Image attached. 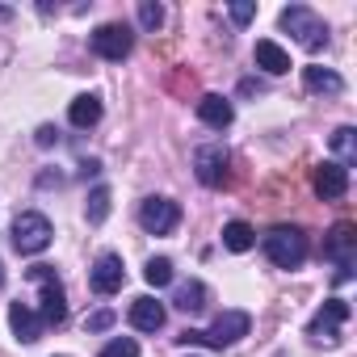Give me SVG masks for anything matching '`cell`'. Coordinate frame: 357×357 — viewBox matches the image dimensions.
Returning a JSON list of instances; mask_svg holds the SVG:
<instances>
[{
  "instance_id": "ba28073f",
  "label": "cell",
  "mask_w": 357,
  "mask_h": 357,
  "mask_svg": "<svg viewBox=\"0 0 357 357\" xmlns=\"http://www.w3.org/2000/svg\"><path fill=\"white\" fill-rule=\"evenodd\" d=\"M176 223H181V206L172 198H143L139 202V227L147 236H168V231H176Z\"/></svg>"
},
{
  "instance_id": "8992f818",
  "label": "cell",
  "mask_w": 357,
  "mask_h": 357,
  "mask_svg": "<svg viewBox=\"0 0 357 357\" xmlns=\"http://www.w3.org/2000/svg\"><path fill=\"white\" fill-rule=\"evenodd\" d=\"M344 324H349V303H344V298H328V303L311 315L307 336L319 340V344H340V328H344Z\"/></svg>"
},
{
  "instance_id": "cb8c5ba5",
  "label": "cell",
  "mask_w": 357,
  "mask_h": 357,
  "mask_svg": "<svg viewBox=\"0 0 357 357\" xmlns=\"http://www.w3.org/2000/svg\"><path fill=\"white\" fill-rule=\"evenodd\" d=\"M139 26L143 30H160L164 26V9L155 5V0H143V5H139Z\"/></svg>"
},
{
  "instance_id": "4fadbf2b",
  "label": "cell",
  "mask_w": 357,
  "mask_h": 357,
  "mask_svg": "<svg viewBox=\"0 0 357 357\" xmlns=\"http://www.w3.org/2000/svg\"><path fill=\"white\" fill-rule=\"evenodd\" d=\"M9 328H13V336L17 340H26V344H34V340H43V332H47V324H43V315L30 307V303H9Z\"/></svg>"
},
{
  "instance_id": "484cf974",
  "label": "cell",
  "mask_w": 357,
  "mask_h": 357,
  "mask_svg": "<svg viewBox=\"0 0 357 357\" xmlns=\"http://www.w3.org/2000/svg\"><path fill=\"white\" fill-rule=\"evenodd\" d=\"M227 13H231L236 26H248V22L257 17V5H244V0H236V5H227Z\"/></svg>"
},
{
  "instance_id": "d4e9b609",
  "label": "cell",
  "mask_w": 357,
  "mask_h": 357,
  "mask_svg": "<svg viewBox=\"0 0 357 357\" xmlns=\"http://www.w3.org/2000/svg\"><path fill=\"white\" fill-rule=\"evenodd\" d=\"M101 357H139V344H135L130 336H118V340H109V344L101 349Z\"/></svg>"
},
{
  "instance_id": "9a60e30c",
  "label": "cell",
  "mask_w": 357,
  "mask_h": 357,
  "mask_svg": "<svg viewBox=\"0 0 357 357\" xmlns=\"http://www.w3.org/2000/svg\"><path fill=\"white\" fill-rule=\"evenodd\" d=\"M198 118H202L211 130H227V126H231V118H236V109H231V101H227V97L206 93V97L198 101Z\"/></svg>"
},
{
  "instance_id": "603a6c76",
  "label": "cell",
  "mask_w": 357,
  "mask_h": 357,
  "mask_svg": "<svg viewBox=\"0 0 357 357\" xmlns=\"http://www.w3.org/2000/svg\"><path fill=\"white\" fill-rule=\"evenodd\" d=\"M105 219H109V190H105V185H97V190L89 194V223H93V227H101Z\"/></svg>"
},
{
  "instance_id": "83f0119b",
  "label": "cell",
  "mask_w": 357,
  "mask_h": 357,
  "mask_svg": "<svg viewBox=\"0 0 357 357\" xmlns=\"http://www.w3.org/2000/svg\"><path fill=\"white\" fill-rule=\"evenodd\" d=\"M51 143H59V130L55 126H38V147H51Z\"/></svg>"
},
{
  "instance_id": "7402d4cb",
  "label": "cell",
  "mask_w": 357,
  "mask_h": 357,
  "mask_svg": "<svg viewBox=\"0 0 357 357\" xmlns=\"http://www.w3.org/2000/svg\"><path fill=\"white\" fill-rule=\"evenodd\" d=\"M143 278H147V286H155V290L168 286V282H172V261H168V257H151V261L143 265Z\"/></svg>"
},
{
  "instance_id": "f1b7e54d",
  "label": "cell",
  "mask_w": 357,
  "mask_h": 357,
  "mask_svg": "<svg viewBox=\"0 0 357 357\" xmlns=\"http://www.w3.org/2000/svg\"><path fill=\"white\" fill-rule=\"evenodd\" d=\"M0 282H5V265H0Z\"/></svg>"
},
{
  "instance_id": "2e32d148",
  "label": "cell",
  "mask_w": 357,
  "mask_h": 357,
  "mask_svg": "<svg viewBox=\"0 0 357 357\" xmlns=\"http://www.w3.org/2000/svg\"><path fill=\"white\" fill-rule=\"evenodd\" d=\"M252 55H257V68H265L269 76H286V72H290V55H286L273 38H261Z\"/></svg>"
},
{
  "instance_id": "30bf717a",
  "label": "cell",
  "mask_w": 357,
  "mask_h": 357,
  "mask_svg": "<svg viewBox=\"0 0 357 357\" xmlns=\"http://www.w3.org/2000/svg\"><path fill=\"white\" fill-rule=\"evenodd\" d=\"M89 286H93V294H118L122 286H126V265H122V257L118 252H101L97 261H93V269H89Z\"/></svg>"
},
{
  "instance_id": "4316f807",
  "label": "cell",
  "mask_w": 357,
  "mask_h": 357,
  "mask_svg": "<svg viewBox=\"0 0 357 357\" xmlns=\"http://www.w3.org/2000/svg\"><path fill=\"white\" fill-rule=\"evenodd\" d=\"M84 328H89V332H105V328H114V311H109V307H101V311H93Z\"/></svg>"
},
{
  "instance_id": "5bb4252c",
  "label": "cell",
  "mask_w": 357,
  "mask_h": 357,
  "mask_svg": "<svg viewBox=\"0 0 357 357\" xmlns=\"http://www.w3.org/2000/svg\"><path fill=\"white\" fill-rule=\"evenodd\" d=\"M164 319H168V311H164V303H155L151 294H143V298L130 303V328H139V332H160Z\"/></svg>"
},
{
  "instance_id": "e0dca14e",
  "label": "cell",
  "mask_w": 357,
  "mask_h": 357,
  "mask_svg": "<svg viewBox=\"0 0 357 357\" xmlns=\"http://www.w3.org/2000/svg\"><path fill=\"white\" fill-rule=\"evenodd\" d=\"M303 84H307V93H328V97L344 93V80H340L332 68H319V63L303 68Z\"/></svg>"
},
{
  "instance_id": "277c9868",
  "label": "cell",
  "mask_w": 357,
  "mask_h": 357,
  "mask_svg": "<svg viewBox=\"0 0 357 357\" xmlns=\"http://www.w3.org/2000/svg\"><path fill=\"white\" fill-rule=\"evenodd\" d=\"M261 248H265V257L278 265V269H298L303 261H307V236L298 231V227H273L265 240H261Z\"/></svg>"
},
{
  "instance_id": "44dd1931",
  "label": "cell",
  "mask_w": 357,
  "mask_h": 357,
  "mask_svg": "<svg viewBox=\"0 0 357 357\" xmlns=\"http://www.w3.org/2000/svg\"><path fill=\"white\" fill-rule=\"evenodd\" d=\"M332 151L340 155L336 164L349 168V164L357 160V130H353V126H336V130H332Z\"/></svg>"
},
{
  "instance_id": "7a4b0ae2",
  "label": "cell",
  "mask_w": 357,
  "mask_h": 357,
  "mask_svg": "<svg viewBox=\"0 0 357 357\" xmlns=\"http://www.w3.org/2000/svg\"><path fill=\"white\" fill-rule=\"evenodd\" d=\"M26 278L38 286V303H43V307H38V315H43V324H47V328H51V324L59 328V324L68 319V294H63L59 273H55L51 265H30V269H26Z\"/></svg>"
},
{
  "instance_id": "ffe728a7",
  "label": "cell",
  "mask_w": 357,
  "mask_h": 357,
  "mask_svg": "<svg viewBox=\"0 0 357 357\" xmlns=\"http://www.w3.org/2000/svg\"><path fill=\"white\" fill-rule=\"evenodd\" d=\"M252 244H257V231H252L244 219H231V223L223 227V248H227V252H248Z\"/></svg>"
},
{
  "instance_id": "9c48e42d",
  "label": "cell",
  "mask_w": 357,
  "mask_h": 357,
  "mask_svg": "<svg viewBox=\"0 0 357 357\" xmlns=\"http://www.w3.org/2000/svg\"><path fill=\"white\" fill-rule=\"evenodd\" d=\"M227 164H231V151L223 143H202L194 151V172H198V181L206 190H219L227 181Z\"/></svg>"
},
{
  "instance_id": "d6986e66",
  "label": "cell",
  "mask_w": 357,
  "mask_h": 357,
  "mask_svg": "<svg viewBox=\"0 0 357 357\" xmlns=\"http://www.w3.org/2000/svg\"><path fill=\"white\" fill-rule=\"evenodd\" d=\"M172 307H176V311H185V315L202 311V307H206V286H202V282H176V290H172Z\"/></svg>"
},
{
  "instance_id": "52a82bcc",
  "label": "cell",
  "mask_w": 357,
  "mask_h": 357,
  "mask_svg": "<svg viewBox=\"0 0 357 357\" xmlns=\"http://www.w3.org/2000/svg\"><path fill=\"white\" fill-rule=\"evenodd\" d=\"M89 47H93V55H101V59H109V63H122V59L130 55V47H135V34H130V26L109 22V26H97V30H93Z\"/></svg>"
},
{
  "instance_id": "8fae6325",
  "label": "cell",
  "mask_w": 357,
  "mask_h": 357,
  "mask_svg": "<svg viewBox=\"0 0 357 357\" xmlns=\"http://www.w3.org/2000/svg\"><path fill=\"white\" fill-rule=\"evenodd\" d=\"M324 257L336 261V269H353V261H357V227L353 223H336L332 236L324 240Z\"/></svg>"
},
{
  "instance_id": "7c38bea8",
  "label": "cell",
  "mask_w": 357,
  "mask_h": 357,
  "mask_svg": "<svg viewBox=\"0 0 357 357\" xmlns=\"http://www.w3.org/2000/svg\"><path fill=\"white\" fill-rule=\"evenodd\" d=\"M311 185H315V194H319L324 202H336V198H344V194H349V168H344V164H336V160H328V164H319V168H315Z\"/></svg>"
},
{
  "instance_id": "3957f363",
  "label": "cell",
  "mask_w": 357,
  "mask_h": 357,
  "mask_svg": "<svg viewBox=\"0 0 357 357\" xmlns=\"http://www.w3.org/2000/svg\"><path fill=\"white\" fill-rule=\"evenodd\" d=\"M282 30L294 34V43L307 47V51H324V47H328V26H324V17H319L315 9H307V5L282 9Z\"/></svg>"
},
{
  "instance_id": "5b68a950",
  "label": "cell",
  "mask_w": 357,
  "mask_h": 357,
  "mask_svg": "<svg viewBox=\"0 0 357 357\" xmlns=\"http://www.w3.org/2000/svg\"><path fill=\"white\" fill-rule=\"evenodd\" d=\"M51 236H55L51 219L38 215V211H22V215L13 219V248H17L22 257H38V252H47V248H51Z\"/></svg>"
},
{
  "instance_id": "ac0fdd59",
  "label": "cell",
  "mask_w": 357,
  "mask_h": 357,
  "mask_svg": "<svg viewBox=\"0 0 357 357\" xmlns=\"http://www.w3.org/2000/svg\"><path fill=\"white\" fill-rule=\"evenodd\" d=\"M68 122H72L76 130H89V126H97V122H101V97H93V93L76 97V101L68 105Z\"/></svg>"
},
{
  "instance_id": "6da1fadb",
  "label": "cell",
  "mask_w": 357,
  "mask_h": 357,
  "mask_svg": "<svg viewBox=\"0 0 357 357\" xmlns=\"http://www.w3.org/2000/svg\"><path fill=\"white\" fill-rule=\"evenodd\" d=\"M248 328H252V315L248 311H223L211 328H185L181 336V344H206V349H227V344H236L240 336H248Z\"/></svg>"
}]
</instances>
